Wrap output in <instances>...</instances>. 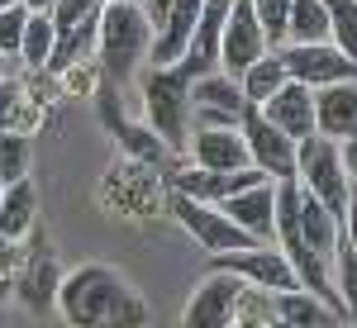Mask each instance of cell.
Listing matches in <instances>:
<instances>
[{
    "label": "cell",
    "instance_id": "cell-28",
    "mask_svg": "<svg viewBox=\"0 0 357 328\" xmlns=\"http://www.w3.org/2000/svg\"><path fill=\"white\" fill-rule=\"evenodd\" d=\"M252 10H257V24L267 33V43L281 48L286 43V10H291V0H252Z\"/></svg>",
    "mask_w": 357,
    "mask_h": 328
},
{
    "label": "cell",
    "instance_id": "cell-16",
    "mask_svg": "<svg viewBox=\"0 0 357 328\" xmlns=\"http://www.w3.org/2000/svg\"><path fill=\"white\" fill-rule=\"evenodd\" d=\"M272 319L291 328H333L343 324V314H333L329 304L319 300L314 290L305 286H291V290H272Z\"/></svg>",
    "mask_w": 357,
    "mask_h": 328
},
{
    "label": "cell",
    "instance_id": "cell-8",
    "mask_svg": "<svg viewBox=\"0 0 357 328\" xmlns=\"http://www.w3.org/2000/svg\"><path fill=\"white\" fill-rule=\"evenodd\" d=\"M238 134H243V143H248V162L262 166L272 181L296 176V148H301V143L281 134L257 105H243V114H238Z\"/></svg>",
    "mask_w": 357,
    "mask_h": 328
},
{
    "label": "cell",
    "instance_id": "cell-33",
    "mask_svg": "<svg viewBox=\"0 0 357 328\" xmlns=\"http://www.w3.org/2000/svg\"><path fill=\"white\" fill-rule=\"evenodd\" d=\"M10 295H15V286H10V281H5V276H0V304L10 300Z\"/></svg>",
    "mask_w": 357,
    "mask_h": 328
},
{
    "label": "cell",
    "instance_id": "cell-25",
    "mask_svg": "<svg viewBox=\"0 0 357 328\" xmlns=\"http://www.w3.org/2000/svg\"><path fill=\"white\" fill-rule=\"evenodd\" d=\"M329 10V43L357 62V0H324Z\"/></svg>",
    "mask_w": 357,
    "mask_h": 328
},
{
    "label": "cell",
    "instance_id": "cell-10",
    "mask_svg": "<svg viewBox=\"0 0 357 328\" xmlns=\"http://www.w3.org/2000/svg\"><path fill=\"white\" fill-rule=\"evenodd\" d=\"M267 48H272V43H267L262 24H257L252 0H234V5H229V19H224V33H220V72L238 77L248 62H257Z\"/></svg>",
    "mask_w": 357,
    "mask_h": 328
},
{
    "label": "cell",
    "instance_id": "cell-15",
    "mask_svg": "<svg viewBox=\"0 0 357 328\" xmlns=\"http://www.w3.org/2000/svg\"><path fill=\"white\" fill-rule=\"evenodd\" d=\"M314 134L333 138V143L357 134V81L314 86Z\"/></svg>",
    "mask_w": 357,
    "mask_h": 328
},
{
    "label": "cell",
    "instance_id": "cell-32",
    "mask_svg": "<svg viewBox=\"0 0 357 328\" xmlns=\"http://www.w3.org/2000/svg\"><path fill=\"white\" fill-rule=\"evenodd\" d=\"M0 77H15V57H5V53H0Z\"/></svg>",
    "mask_w": 357,
    "mask_h": 328
},
{
    "label": "cell",
    "instance_id": "cell-24",
    "mask_svg": "<svg viewBox=\"0 0 357 328\" xmlns=\"http://www.w3.org/2000/svg\"><path fill=\"white\" fill-rule=\"evenodd\" d=\"M33 134L24 129H0V181H20L33 166Z\"/></svg>",
    "mask_w": 357,
    "mask_h": 328
},
{
    "label": "cell",
    "instance_id": "cell-22",
    "mask_svg": "<svg viewBox=\"0 0 357 328\" xmlns=\"http://www.w3.org/2000/svg\"><path fill=\"white\" fill-rule=\"evenodd\" d=\"M53 43H57L53 15H48V10H29L24 38H20V62H24V67H43V62H48V53H53Z\"/></svg>",
    "mask_w": 357,
    "mask_h": 328
},
{
    "label": "cell",
    "instance_id": "cell-19",
    "mask_svg": "<svg viewBox=\"0 0 357 328\" xmlns=\"http://www.w3.org/2000/svg\"><path fill=\"white\" fill-rule=\"evenodd\" d=\"M286 77H291V72H286V57H281V48H267L257 62H248L243 72H238L243 100H248V105H262V100H267L276 86L286 81Z\"/></svg>",
    "mask_w": 357,
    "mask_h": 328
},
{
    "label": "cell",
    "instance_id": "cell-4",
    "mask_svg": "<svg viewBox=\"0 0 357 328\" xmlns=\"http://www.w3.org/2000/svg\"><path fill=\"white\" fill-rule=\"evenodd\" d=\"M167 210H172V219H176V224L191 233L195 243H200V252H205V257H215V252H238V247H252V243H257L248 228H238L234 219L224 214L215 200H195V195L167 191Z\"/></svg>",
    "mask_w": 357,
    "mask_h": 328
},
{
    "label": "cell",
    "instance_id": "cell-35",
    "mask_svg": "<svg viewBox=\"0 0 357 328\" xmlns=\"http://www.w3.org/2000/svg\"><path fill=\"white\" fill-rule=\"evenodd\" d=\"M5 5H15V0H0V10H5Z\"/></svg>",
    "mask_w": 357,
    "mask_h": 328
},
{
    "label": "cell",
    "instance_id": "cell-27",
    "mask_svg": "<svg viewBox=\"0 0 357 328\" xmlns=\"http://www.w3.org/2000/svg\"><path fill=\"white\" fill-rule=\"evenodd\" d=\"M24 19H29V5H5L0 10V53L20 62V38H24Z\"/></svg>",
    "mask_w": 357,
    "mask_h": 328
},
{
    "label": "cell",
    "instance_id": "cell-1",
    "mask_svg": "<svg viewBox=\"0 0 357 328\" xmlns=\"http://www.w3.org/2000/svg\"><path fill=\"white\" fill-rule=\"evenodd\" d=\"M57 314L72 328H134L148 324V300L138 295V286L119 267H105V262H86V267H72L57 281Z\"/></svg>",
    "mask_w": 357,
    "mask_h": 328
},
{
    "label": "cell",
    "instance_id": "cell-14",
    "mask_svg": "<svg viewBox=\"0 0 357 328\" xmlns=\"http://www.w3.org/2000/svg\"><path fill=\"white\" fill-rule=\"evenodd\" d=\"M296 238H301L319 262H333V252L343 243V219L333 214L324 200H314L305 186H301V195H296Z\"/></svg>",
    "mask_w": 357,
    "mask_h": 328
},
{
    "label": "cell",
    "instance_id": "cell-3",
    "mask_svg": "<svg viewBox=\"0 0 357 328\" xmlns=\"http://www.w3.org/2000/svg\"><path fill=\"white\" fill-rule=\"evenodd\" d=\"M200 72H210L200 57L181 53L176 62H167V67H153L148 77H143V114H148V129L162 138L167 148L181 157V148H186V138H191V81Z\"/></svg>",
    "mask_w": 357,
    "mask_h": 328
},
{
    "label": "cell",
    "instance_id": "cell-9",
    "mask_svg": "<svg viewBox=\"0 0 357 328\" xmlns=\"http://www.w3.org/2000/svg\"><path fill=\"white\" fill-rule=\"evenodd\" d=\"M210 267H229L234 276H243L248 286H262V290H291V286H301L296 267L286 262V252L276 243H252V247H238V252H215Z\"/></svg>",
    "mask_w": 357,
    "mask_h": 328
},
{
    "label": "cell",
    "instance_id": "cell-18",
    "mask_svg": "<svg viewBox=\"0 0 357 328\" xmlns=\"http://www.w3.org/2000/svg\"><path fill=\"white\" fill-rule=\"evenodd\" d=\"M191 105H210V109H224V114H243V86L238 77H229L220 67H210V72H200L191 81Z\"/></svg>",
    "mask_w": 357,
    "mask_h": 328
},
{
    "label": "cell",
    "instance_id": "cell-12",
    "mask_svg": "<svg viewBox=\"0 0 357 328\" xmlns=\"http://www.w3.org/2000/svg\"><path fill=\"white\" fill-rule=\"evenodd\" d=\"M181 157H191L195 166H210V171H234V166H248V143L238 134V124H224V129L191 124Z\"/></svg>",
    "mask_w": 357,
    "mask_h": 328
},
{
    "label": "cell",
    "instance_id": "cell-2",
    "mask_svg": "<svg viewBox=\"0 0 357 328\" xmlns=\"http://www.w3.org/2000/svg\"><path fill=\"white\" fill-rule=\"evenodd\" d=\"M153 48V19L143 10V0H105L100 19H96V67L105 86H124L138 67L148 62Z\"/></svg>",
    "mask_w": 357,
    "mask_h": 328
},
{
    "label": "cell",
    "instance_id": "cell-7",
    "mask_svg": "<svg viewBox=\"0 0 357 328\" xmlns=\"http://www.w3.org/2000/svg\"><path fill=\"white\" fill-rule=\"evenodd\" d=\"M24 262H20V272L10 276V286H15V295L33 309V314H48L57 304V281H62V267H57V247L48 243V233H29L24 238Z\"/></svg>",
    "mask_w": 357,
    "mask_h": 328
},
{
    "label": "cell",
    "instance_id": "cell-30",
    "mask_svg": "<svg viewBox=\"0 0 357 328\" xmlns=\"http://www.w3.org/2000/svg\"><path fill=\"white\" fill-rule=\"evenodd\" d=\"M338 157H343V171H348V186L357 191V134L338 143Z\"/></svg>",
    "mask_w": 357,
    "mask_h": 328
},
{
    "label": "cell",
    "instance_id": "cell-31",
    "mask_svg": "<svg viewBox=\"0 0 357 328\" xmlns=\"http://www.w3.org/2000/svg\"><path fill=\"white\" fill-rule=\"evenodd\" d=\"M343 247L357 252V191L348 195V210H343Z\"/></svg>",
    "mask_w": 357,
    "mask_h": 328
},
{
    "label": "cell",
    "instance_id": "cell-21",
    "mask_svg": "<svg viewBox=\"0 0 357 328\" xmlns=\"http://www.w3.org/2000/svg\"><path fill=\"white\" fill-rule=\"evenodd\" d=\"M114 129H119V148H124L129 157H138V162H148V166H162V176L176 166V153H172L153 129H134V124H114Z\"/></svg>",
    "mask_w": 357,
    "mask_h": 328
},
{
    "label": "cell",
    "instance_id": "cell-17",
    "mask_svg": "<svg viewBox=\"0 0 357 328\" xmlns=\"http://www.w3.org/2000/svg\"><path fill=\"white\" fill-rule=\"evenodd\" d=\"M33 228H38V191H33V181L29 176L5 181V191H0V233L10 243H24Z\"/></svg>",
    "mask_w": 357,
    "mask_h": 328
},
{
    "label": "cell",
    "instance_id": "cell-29",
    "mask_svg": "<svg viewBox=\"0 0 357 328\" xmlns=\"http://www.w3.org/2000/svg\"><path fill=\"white\" fill-rule=\"evenodd\" d=\"M20 262H24V243H10V238L0 233V276L10 281V276L20 272Z\"/></svg>",
    "mask_w": 357,
    "mask_h": 328
},
{
    "label": "cell",
    "instance_id": "cell-26",
    "mask_svg": "<svg viewBox=\"0 0 357 328\" xmlns=\"http://www.w3.org/2000/svg\"><path fill=\"white\" fill-rule=\"evenodd\" d=\"M329 272H333V290L343 295L348 314H353V304H357V252L338 243V252H333V262H329Z\"/></svg>",
    "mask_w": 357,
    "mask_h": 328
},
{
    "label": "cell",
    "instance_id": "cell-6",
    "mask_svg": "<svg viewBox=\"0 0 357 328\" xmlns=\"http://www.w3.org/2000/svg\"><path fill=\"white\" fill-rule=\"evenodd\" d=\"M248 281L234 276L229 267H210V272L195 281L191 300L181 309V324L186 328H229L238 319V300H243Z\"/></svg>",
    "mask_w": 357,
    "mask_h": 328
},
{
    "label": "cell",
    "instance_id": "cell-11",
    "mask_svg": "<svg viewBox=\"0 0 357 328\" xmlns=\"http://www.w3.org/2000/svg\"><path fill=\"white\" fill-rule=\"evenodd\" d=\"M215 205L238 228H248L257 243H276V181L272 176L267 181H252V186H243V191H234V195H224Z\"/></svg>",
    "mask_w": 357,
    "mask_h": 328
},
{
    "label": "cell",
    "instance_id": "cell-20",
    "mask_svg": "<svg viewBox=\"0 0 357 328\" xmlns=\"http://www.w3.org/2000/svg\"><path fill=\"white\" fill-rule=\"evenodd\" d=\"M324 38H329L324 0H291V10H286V43H324Z\"/></svg>",
    "mask_w": 357,
    "mask_h": 328
},
{
    "label": "cell",
    "instance_id": "cell-23",
    "mask_svg": "<svg viewBox=\"0 0 357 328\" xmlns=\"http://www.w3.org/2000/svg\"><path fill=\"white\" fill-rule=\"evenodd\" d=\"M33 100L24 95V81L20 77H0V129H33Z\"/></svg>",
    "mask_w": 357,
    "mask_h": 328
},
{
    "label": "cell",
    "instance_id": "cell-36",
    "mask_svg": "<svg viewBox=\"0 0 357 328\" xmlns=\"http://www.w3.org/2000/svg\"><path fill=\"white\" fill-rule=\"evenodd\" d=\"M0 191H5V181H0Z\"/></svg>",
    "mask_w": 357,
    "mask_h": 328
},
{
    "label": "cell",
    "instance_id": "cell-5",
    "mask_svg": "<svg viewBox=\"0 0 357 328\" xmlns=\"http://www.w3.org/2000/svg\"><path fill=\"white\" fill-rule=\"evenodd\" d=\"M296 181L343 219L353 186H348V171H343V157H338V143L333 138H324V134L301 138V148H296Z\"/></svg>",
    "mask_w": 357,
    "mask_h": 328
},
{
    "label": "cell",
    "instance_id": "cell-34",
    "mask_svg": "<svg viewBox=\"0 0 357 328\" xmlns=\"http://www.w3.org/2000/svg\"><path fill=\"white\" fill-rule=\"evenodd\" d=\"M20 5H29V10H48L53 0H20Z\"/></svg>",
    "mask_w": 357,
    "mask_h": 328
},
{
    "label": "cell",
    "instance_id": "cell-13",
    "mask_svg": "<svg viewBox=\"0 0 357 328\" xmlns=\"http://www.w3.org/2000/svg\"><path fill=\"white\" fill-rule=\"evenodd\" d=\"M257 109H262L286 138H296V143L314 134V86L296 81V77H286Z\"/></svg>",
    "mask_w": 357,
    "mask_h": 328
}]
</instances>
